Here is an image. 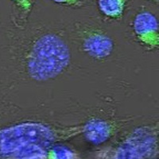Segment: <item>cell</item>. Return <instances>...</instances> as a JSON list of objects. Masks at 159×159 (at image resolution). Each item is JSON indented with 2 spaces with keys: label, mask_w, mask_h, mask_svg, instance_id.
I'll list each match as a JSON object with an SVG mask.
<instances>
[{
  "label": "cell",
  "mask_w": 159,
  "mask_h": 159,
  "mask_svg": "<svg viewBox=\"0 0 159 159\" xmlns=\"http://www.w3.org/2000/svg\"><path fill=\"white\" fill-rule=\"evenodd\" d=\"M46 159H78V156L69 147L56 145L48 149Z\"/></svg>",
  "instance_id": "cell-9"
},
{
  "label": "cell",
  "mask_w": 159,
  "mask_h": 159,
  "mask_svg": "<svg viewBox=\"0 0 159 159\" xmlns=\"http://www.w3.org/2000/svg\"><path fill=\"white\" fill-rule=\"evenodd\" d=\"M80 41L84 52L99 61L110 57L114 49L112 38L99 29L84 30L80 35Z\"/></svg>",
  "instance_id": "cell-4"
},
{
  "label": "cell",
  "mask_w": 159,
  "mask_h": 159,
  "mask_svg": "<svg viewBox=\"0 0 159 159\" xmlns=\"http://www.w3.org/2000/svg\"><path fill=\"white\" fill-rule=\"evenodd\" d=\"M83 133V125L57 128L41 123H22L0 130V159H11L33 145L49 148L53 143Z\"/></svg>",
  "instance_id": "cell-1"
},
{
  "label": "cell",
  "mask_w": 159,
  "mask_h": 159,
  "mask_svg": "<svg viewBox=\"0 0 159 159\" xmlns=\"http://www.w3.org/2000/svg\"><path fill=\"white\" fill-rule=\"evenodd\" d=\"M46 154L47 148L39 145H33L18 151L11 159H46Z\"/></svg>",
  "instance_id": "cell-8"
},
{
  "label": "cell",
  "mask_w": 159,
  "mask_h": 159,
  "mask_svg": "<svg viewBox=\"0 0 159 159\" xmlns=\"http://www.w3.org/2000/svg\"><path fill=\"white\" fill-rule=\"evenodd\" d=\"M133 30L135 38L143 46L151 50L157 49L158 22L155 15L148 11L139 13L133 21Z\"/></svg>",
  "instance_id": "cell-5"
},
{
  "label": "cell",
  "mask_w": 159,
  "mask_h": 159,
  "mask_svg": "<svg viewBox=\"0 0 159 159\" xmlns=\"http://www.w3.org/2000/svg\"><path fill=\"white\" fill-rule=\"evenodd\" d=\"M71 52L65 40L54 34H45L33 42L25 57V69L36 81L57 77L67 69Z\"/></svg>",
  "instance_id": "cell-2"
},
{
  "label": "cell",
  "mask_w": 159,
  "mask_h": 159,
  "mask_svg": "<svg viewBox=\"0 0 159 159\" xmlns=\"http://www.w3.org/2000/svg\"><path fill=\"white\" fill-rule=\"evenodd\" d=\"M52 2L66 6H76L80 2V0H52Z\"/></svg>",
  "instance_id": "cell-11"
},
{
  "label": "cell",
  "mask_w": 159,
  "mask_h": 159,
  "mask_svg": "<svg viewBox=\"0 0 159 159\" xmlns=\"http://www.w3.org/2000/svg\"><path fill=\"white\" fill-rule=\"evenodd\" d=\"M15 2L19 9L25 13H29L32 7V0H11Z\"/></svg>",
  "instance_id": "cell-10"
},
{
  "label": "cell",
  "mask_w": 159,
  "mask_h": 159,
  "mask_svg": "<svg viewBox=\"0 0 159 159\" xmlns=\"http://www.w3.org/2000/svg\"><path fill=\"white\" fill-rule=\"evenodd\" d=\"M154 134L133 135L117 149L114 159H154L157 157V141Z\"/></svg>",
  "instance_id": "cell-3"
},
{
  "label": "cell",
  "mask_w": 159,
  "mask_h": 159,
  "mask_svg": "<svg viewBox=\"0 0 159 159\" xmlns=\"http://www.w3.org/2000/svg\"><path fill=\"white\" fill-rule=\"evenodd\" d=\"M126 0H98L100 12L111 18H119L124 11Z\"/></svg>",
  "instance_id": "cell-7"
},
{
  "label": "cell",
  "mask_w": 159,
  "mask_h": 159,
  "mask_svg": "<svg viewBox=\"0 0 159 159\" xmlns=\"http://www.w3.org/2000/svg\"><path fill=\"white\" fill-rule=\"evenodd\" d=\"M115 132V125L106 120L92 119L83 125V133L89 143L99 145L107 142Z\"/></svg>",
  "instance_id": "cell-6"
},
{
  "label": "cell",
  "mask_w": 159,
  "mask_h": 159,
  "mask_svg": "<svg viewBox=\"0 0 159 159\" xmlns=\"http://www.w3.org/2000/svg\"><path fill=\"white\" fill-rule=\"evenodd\" d=\"M151 1H154V2H157V1H158V0H151Z\"/></svg>",
  "instance_id": "cell-12"
}]
</instances>
